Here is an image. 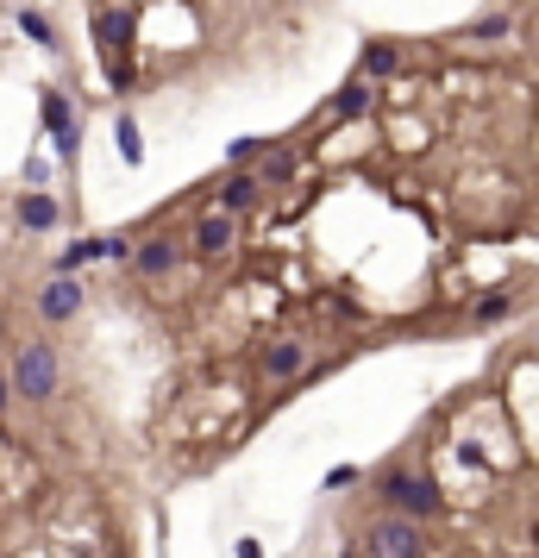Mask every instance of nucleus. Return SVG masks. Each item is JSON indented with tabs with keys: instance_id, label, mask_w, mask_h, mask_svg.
<instances>
[{
	"instance_id": "nucleus-17",
	"label": "nucleus",
	"mask_w": 539,
	"mask_h": 558,
	"mask_svg": "<svg viewBox=\"0 0 539 558\" xmlns=\"http://www.w3.org/2000/svg\"><path fill=\"white\" fill-rule=\"evenodd\" d=\"M232 164H251V157H264V138H232Z\"/></svg>"
},
{
	"instance_id": "nucleus-1",
	"label": "nucleus",
	"mask_w": 539,
	"mask_h": 558,
	"mask_svg": "<svg viewBox=\"0 0 539 558\" xmlns=\"http://www.w3.org/2000/svg\"><path fill=\"white\" fill-rule=\"evenodd\" d=\"M13 389L26 395V402H44V395L57 389V352L44 339H32L26 352H19V364H13Z\"/></svg>"
},
{
	"instance_id": "nucleus-2",
	"label": "nucleus",
	"mask_w": 539,
	"mask_h": 558,
	"mask_svg": "<svg viewBox=\"0 0 539 558\" xmlns=\"http://www.w3.org/2000/svg\"><path fill=\"white\" fill-rule=\"evenodd\" d=\"M44 132H51V145H57V157L63 164H76V145H82V126H76V107L63 101V88H44Z\"/></svg>"
},
{
	"instance_id": "nucleus-20",
	"label": "nucleus",
	"mask_w": 539,
	"mask_h": 558,
	"mask_svg": "<svg viewBox=\"0 0 539 558\" xmlns=\"http://www.w3.org/2000/svg\"><path fill=\"white\" fill-rule=\"evenodd\" d=\"M239 558H264V552H257V540H239Z\"/></svg>"
},
{
	"instance_id": "nucleus-12",
	"label": "nucleus",
	"mask_w": 539,
	"mask_h": 558,
	"mask_svg": "<svg viewBox=\"0 0 539 558\" xmlns=\"http://www.w3.org/2000/svg\"><path fill=\"white\" fill-rule=\"evenodd\" d=\"M364 69H370V76H395V69H402V51H395V44H370V51H364Z\"/></svg>"
},
{
	"instance_id": "nucleus-9",
	"label": "nucleus",
	"mask_w": 539,
	"mask_h": 558,
	"mask_svg": "<svg viewBox=\"0 0 539 558\" xmlns=\"http://www.w3.org/2000/svg\"><path fill=\"white\" fill-rule=\"evenodd\" d=\"M333 113H339V120H358V113H370V82L351 76L339 95H333Z\"/></svg>"
},
{
	"instance_id": "nucleus-6",
	"label": "nucleus",
	"mask_w": 539,
	"mask_h": 558,
	"mask_svg": "<svg viewBox=\"0 0 539 558\" xmlns=\"http://www.w3.org/2000/svg\"><path fill=\"white\" fill-rule=\"evenodd\" d=\"M195 245H201V258H220V251L232 245V214L220 207V214H207L201 226H195Z\"/></svg>"
},
{
	"instance_id": "nucleus-5",
	"label": "nucleus",
	"mask_w": 539,
	"mask_h": 558,
	"mask_svg": "<svg viewBox=\"0 0 539 558\" xmlns=\"http://www.w3.org/2000/svg\"><path fill=\"white\" fill-rule=\"evenodd\" d=\"M76 308H82V283H76V276H57V283H44L38 289V314L44 320H76Z\"/></svg>"
},
{
	"instance_id": "nucleus-7",
	"label": "nucleus",
	"mask_w": 539,
	"mask_h": 558,
	"mask_svg": "<svg viewBox=\"0 0 539 558\" xmlns=\"http://www.w3.org/2000/svg\"><path fill=\"white\" fill-rule=\"evenodd\" d=\"M264 364H270V377H295V370L308 364V345H301V339H276Z\"/></svg>"
},
{
	"instance_id": "nucleus-14",
	"label": "nucleus",
	"mask_w": 539,
	"mask_h": 558,
	"mask_svg": "<svg viewBox=\"0 0 539 558\" xmlns=\"http://www.w3.org/2000/svg\"><path fill=\"white\" fill-rule=\"evenodd\" d=\"M113 138H120V157H126V164H138V157H145V145H138V120H126V113H120Z\"/></svg>"
},
{
	"instance_id": "nucleus-11",
	"label": "nucleus",
	"mask_w": 539,
	"mask_h": 558,
	"mask_svg": "<svg viewBox=\"0 0 539 558\" xmlns=\"http://www.w3.org/2000/svg\"><path fill=\"white\" fill-rule=\"evenodd\" d=\"M251 201H257V176H232L226 189H220V207H226V214H239V207H251Z\"/></svg>"
},
{
	"instance_id": "nucleus-8",
	"label": "nucleus",
	"mask_w": 539,
	"mask_h": 558,
	"mask_svg": "<svg viewBox=\"0 0 539 558\" xmlns=\"http://www.w3.org/2000/svg\"><path fill=\"white\" fill-rule=\"evenodd\" d=\"M19 226H26V232H51L57 226V201L51 195H26V201H19Z\"/></svg>"
},
{
	"instance_id": "nucleus-3",
	"label": "nucleus",
	"mask_w": 539,
	"mask_h": 558,
	"mask_svg": "<svg viewBox=\"0 0 539 558\" xmlns=\"http://www.w3.org/2000/svg\"><path fill=\"white\" fill-rule=\"evenodd\" d=\"M383 496H389V508H408V515H439V508H445V496L433 490L427 477H402V471L383 477Z\"/></svg>"
},
{
	"instance_id": "nucleus-19",
	"label": "nucleus",
	"mask_w": 539,
	"mask_h": 558,
	"mask_svg": "<svg viewBox=\"0 0 539 558\" xmlns=\"http://www.w3.org/2000/svg\"><path fill=\"white\" fill-rule=\"evenodd\" d=\"M7 395H13V377H7V370H0V414H7Z\"/></svg>"
},
{
	"instance_id": "nucleus-18",
	"label": "nucleus",
	"mask_w": 539,
	"mask_h": 558,
	"mask_svg": "<svg viewBox=\"0 0 539 558\" xmlns=\"http://www.w3.org/2000/svg\"><path fill=\"white\" fill-rule=\"evenodd\" d=\"M345 483H358V471H351V464H339V471H326V490H345Z\"/></svg>"
},
{
	"instance_id": "nucleus-13",
	"label": "nucleus",
	"mask_w": 539,
	"mask_h": 558,
	"mask_svg": "<svg viewBox=\"0 0 539 558\" xmlns=\"http://www.w3.org/2000/svg\"><path fill=\"white\" fill-rule=\"evenodd\" d=\"M88 258H107V239H82V245H69L63 258H57V270H82Z\"/></svg>"
},
{
	"instance_id": "nucleus-15",
	"label": "nucleus",
	"mask_w": 539,
	"mask_h": 558,
	"mask_svg": "<svg viewBox=\"0 0 539 558\" xmlns=\"http://www.w3.org/2000/svg\"><path fill=\"white\" fill-rule=\"evenodd\" d=\"M19 32H26V38H38L44 51H51V44H57V38H51V19H44V13H32V7L19 13Z\"/></svg>"
},
{
	"instance_id": "nucleus-16",
	"label": "nucleus",
	"mask_w": 539,
	"mask_h": 558,
	"mask_svg": "<svg viewBox=\"0 0 539 558\" xmlns=\"http://www.w3.org/2000/svg\"><path fill=\"white\" fill-rule=\"evenodd\" d=\"M289 176H295V151H276L264 164V182H289Z\"/></svg>"
},
{
	"instance_id": "nucleus-10",
	"label": "nucleus",
	"mask_w": 539,
	"mask_h": 558,
	"mask_svg": "<svg viewBox=\"0 0 539 558\" xmlns=\"http://www.w3.org/2000/svg\"><path fill=\"white\" fill-rule=\"evenodd\" d=\"M176 258H182V251H176L170 239H151V245H138V270H145V276H163V270H176Z\"/></svg>"
},
{
	"instance_id": "nucleus-4",
	"label": "nucleus",
	"mask_w": 539,
	"mask_h": 558,
	"mask_svg": "<svg viewBox=\"0 0 539 558\" xmlns=\"http://www.w3.org/2000/svg\"><path fill=\"white\" fill-rule=\"evenodd\" d=\"M370 558H420V533L408 521H377L370 527Z\"/></svg>"
}]
</instances>
